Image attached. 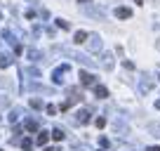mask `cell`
Returning <instances> with one entry per match:
<instances>
[{
    "instance_id": "obj_1",
    "label": "cell",
    "mask_w": 160,
    "mask_h": 151,
    "mask_svg": "<svg viewBox=\"0 0 160 151\" xmlns=\"http://www.w3.org/2000/svg\"><path fill=\"white\" fill-rule=\"evenodd\" d=\"M57 50H61L64 55H68L71 59L80 61V64H85V66H94V61H92V59H90L87 55H80V52H75V50H68V47H57Z\"/></svg>"
},
{
    "instance_id": "obj_2",
    "label": "cell",
    "mask_w": 160,
    "mask_h": 151,
    "mask_svg": "<svg viewBox=\"0 0 160 151\" xmlns=\"http://www.w3.org/2000/svg\"><path fill=\"white\" fill-rule=\"evenodd\" d=\"M87 47H90V52H94V55H99L101 50H104V43H101V38L97 33H92L90 38H87Z\"/></svg>"
},
{
    "instance_id": "obj_3",
    "label": "cell",
    "mask_w": 160,
    "mask_h": 151,
    "mask_svg": "<svg viewBox=\"0 0 160 151\" xmlns=\"http://www.w3.org/2000/svg\"><path fill=\"white\" fill-rule=\"evenodd\" d=\"M68 69H71L68 64H61V66H57V69L52 71V81H54L57 85H61V83H64V73H68Z\"/></svg>"
},
{
    "instance_id": "obj_4",
    "label": "cell",
    "mask_w": 160,
    "mask_h": 151,
    "mask_svg": "<svg viewBox=\"0 0 160 151\" xmlns=\"http://www.w3.org/2000/svg\"><path fill=\"white\" fill-rule=\"evenodd\" d=\"M80 83H82L85 87L97 85V76H94V73H90V71H80Z\"/></svg>"
},
{
    "instance_id": "obj_5",
    "label": "cell",
    "mask_w": 160,
    "mask_h": 151,
    "mask_svg": "<svg viewBox=\"0 0 160 151\" xmlns=\"http://www.w3.org/2000/svg\"><path fill=\"white\" fill-rule=\"evenodd\" d=\"M153 90V78H148V76H144L139 81V92L141 95H148V92Z\"/></svg>"
},
{
    "instance_id": "obj_6",
    "label": "cell",
    "mask_w": 160,
    "mask_h": 151,
    "mask_svg": "<svg viewBox=\"0 0 160 151\" xmlns=\"http://www.w3.org/2000/svg\"><path fill=\"white\" fill-rule=\"evenodd\" d=\"M75 123H80V125L90 123V111H87V109H80L78 113H75Z\"/></svg>"
},
{
    "instance_id": "obj_7",
    "label": "cell",
    "mask_w": 160,
    "mask_h": 151,
    "mask_svg": "<svg viewBox=\"0 0 160 151\" xmlns=\"http://www.w3.org/2000/svg\"><path fill=\"white\" fill-rule=\"evenodd\" d=\"M50 132H45V130H42V132H38V137H35V144H38V146H45L47 144V142H50Z\"/></svg>"
},
{
    "instance_id": "obj_8",
    "label": "cell",
    "mask_w": 160,
    "mask_h": 151,
    "mask_svg": "<svg viewBox=\"0 0 160 151\" xmlns=\"http://www.w3.org/2000/svg\"><path fill=\"white\" fill-rule=\"evenodd\" d=\"M115 17H118V19H130L132 10H130V7H118V10H115Z\"/></svg>"
},
{
    "instance_id": "obj_9",
    "label": "cell",
    "mask_w": 160,
    "mask_h": 151,
    "mask_svg": "<svg viewBox=\"0 0 160 151\" xmlns=\"http://www.w3.org/2000/svg\"><path fill=\"white\" fill-rule=\"evenodd\" d=\"M94 97H99V99H106V97H108V90H106L104 85H94Z\"/></svg>"
},
{
    "instance_id": "obj_10",
    "label": "cell",
    "mask_w": 160,
    "mask_h": 151,
    "mask_svg": "<svg viewBox=\"0 0 160 151\" xmlns=\"http://www.w3.org/2000/svg\"><path fill=\"white\" fill-rule=\"evenodd\" d=\"M87 38H90V35L85 33V31H75V35H73V43H87Z\"/></svg>"
},
{
    "instance_id": "obj_11",
    "label": "cell",
    "mask_w": 160,
    "mask_h": 151,
    "mask_svg": "<svg viewBox=\"0 0 160 151\" xmlns=\"http://www.w3.org/2000/svg\"><path fill=\"white\" fill-rule=\"evenodd\" d=\"M12 57L10 55H5V52H0V66H2V69H7V66H12Z\"/></svg>"
},
{
    "instance_id": "obj_12",
    "label": "cell",
    "mask_w": 160,
    "mask_h": 151,
    "mask_svg": "<svg viewBox=\"0 0 160 151\" xmlns=\"http://www.w3.org/2000/svg\"><path fill=\"white\" fill-rule=\"evenodd\" d=\"M50 135H52V139H54V142H61V139L66 137V132L61 130V128H54V130H52Z\"/></svg>"
},
{
    "instance_id": "obj_13",
    "label": "cell",
    "mask_w": 160,
    "mask_h": 151,
    "mask_svg": "<svg viewBox=\"0 0 160 151\" xmlns=\"http://www.w3.org/2000/svg\"><path fill=\"white\" fill-rule=\"evenodd\" d=\"M28 59L31 61H40V59H42V52L35 50V47H31V50H28Z\"/></svg>"
},
{
    "instance_id": "obj_14",
    "label": "cell",
    "mask_w": 160,
    "mask_h": 151,
    "mask_svg": "<svg viewBox=\"0 0 160 151\" xmlns=\"http://www.w3.org/2000/svg\"><path fill=\"white\" fill-rule=\"evenodd\" d=\"M24 128H26V130H28V132H38V121H33V118H28V121L24 123Z\"/></svg>"
},
{
    "instance_id": "obj_15",
    "label": "cell",
    "mask_w": 160,
    "mask_h": 151,
    "mask_svg": "<svg viewBox=\"0 0 160 151\" xmlns=\"http://www.w3.org/2000/svg\"><path fill=\"white\" fill-rule=\"evenodd\" d=\"M101 64H104V69H113V57L104 55V57H101Z\"/></svg>"
},
{
    "instance_id": "obj_16",
    "label": "cell",
    "mask_w": 160,
    "mask_h": 151,
    "mask_svg": "<svg viewBox=\"0 0 160 151\" xmlns=\"http://www.w3.org/2000/svg\"><path fill=\"white\" fill-rule=\"evenodd\" d=\"M21 149H24V151H31V149H33V139H28V137H26V139H21Z\"/></svg>"
},
{
    "instance_id": "obj_17",
    "label": "cell",
    "mask_w": 160,
    "mask_h": 151,
    "mask_svg": "<svg viewBox=\"0 0 160 151\" xmlns=\"http://www.w3.org/2000/svg\"><path fill=\"white\" fill-rule=\"evenodd\" d=\"M148 132H153L155 137H160V125H158V123H151V125H148Z\"/></svg>"
},
{
    "instance_id": "obj_18",
    "label": "cell",
    "mask_w": 160,
    "mask_h": 151,
    "mask_svg": "<svg viewBox=\"0 0 160 151\" xmlns=\"http://www.w3.org/2000/svg\"><path fill=\"white\" fill-rule=\"evenodd\" d=\"M19 116H21V111H19V109H14V111L10 113V123H17V121H19Z\"/></svg>"
},
{
    "instance_id": "obj_19",
    "label": "cell",
    "mask_w": 160,
    "mask_h": 151,
    "mask_svg": "<svg viewBox=\"0 0 160 151\" xmlns=\"http://www.w3.org/2000/svg\"><path fill=\"white\" fill-rule=\"evenodd\" d=\"M57 26H59V29H64V31L71 29V24H68V21H64V19H57Z\"/></svg>"
},
{
    "instance_id": "obj_20",
    "label": "cell",
    "mask_w": 160,
    "mask_h": 151,
    "mask_svg": "<svg viewBox=\"0 0 160 151\" xmlns=\"http://www.w3.org/2000/svg\"><path fill=\"white\" fill-rule=\"evenodd\" d=\"M26 73H28L33 81H35V78H40V71H38V69H26Z\"/></svg>"
},
{
    "instance_id": "obj_21",
    "label": "cell",
    "mask_w": 160,
    "mask_h": 151,
    "mask_svg": "<svg viewBox=\"0 0 160 151\" xmlns=\"http://www.w3.org/2000/svg\"><path fill=\"white\" fill-rule=\"evenodd\" d=\"M31 106H33V109H42V102L40 99H31Z\"/></svg>"
},
{
    "instance_id": "obj_22",
    "label": "cell",
    "mask_w": 160,
    "mask_h": 151,
    "mask_svg": "<svg viewBox=\"0 0 160 151\" xmlns=\"http://www.w3.org/2000/svg\"><path fill=\"white\" fill-rule=\"evenodd\" d=\"M94 125H97V128H104V125H106V118H101V116H99V118L94 121Z\"/></svg>"
},
{
    "instance_id": "obj_23",
    "label": "cell",
    "mask_w": 160,
    "mask_h": 151,
    "mask_svg": "<svg viewBox=\"0 0 160 151\" xmlns=\"http://www.w3.org/2000/svg\"><path fill=\"white\" fill-rule=\"evenodd\" d=\"M99 144H101V146H104V149H106V146H108V144H111V142H108V139H106V137H99Z\"/></svg>"
},
{
    "instance_id": "obj_24",
    "label": "cell",
    "mask_w": 160,
    "mask_h": 151,
    "mask_svg": "<svg viewBox=\"0 0 160 151\" xmlns=\"http://www.w3.org/2000/svg\"><path fill=\"white\" fill-rule=\"evenodd\" d=\"M47 113H50V116H54V113H57V106L50 104V106H47Z\"/></svg>"
},
{
    "instance_id": "obj_25",
    "label": "cell",
    "mask_w": 160,
    "mask_h": 151,
    "mask_svg": "<svg viewBox=\"0 0 160 151\" xmlns=\"http://www.w3.org/2000/svg\"><path fill=\"white\" fill-rule=\"evenodd\" d=\"M146 151H160V146H148Z\"/></svg>"
},
{
    "instance_id": "obj_26",
    "label": "cell",
    "mask_w": 160,
    "mask_h": 151,
    "mask_svg": "<svg viewBox=\"0 0 160 151\" xmlns=\"http://www.w3.org/2000/svg\"><path fill=\"white\" fill-rule=\"evenodd\" d=\"M155 109H158V111H160V99H158V102H155Z\"/></svg>"
},
{
    "instance_id": "obj_27",
    "label": "cell",
    "mask_w": 160,
    "mask_h": 151,
    "mask_svg": "<svg viewBox=\"0 0 160 151\" xmlns=\"http://www.w3.org/2000/svg\"><path fill=\"white\" fill-rule=\"evenodd\" d=\"M137 5H144V0H137Z\"/></svg>"
},
{
    "instance_id": "obj_28",
    "label": "cell",
    "mask_w": 160,
    "mask_h": 151,
    "mask_svg": "<svg viewBox=\"0 0 160 151\" xmlns=\"http://www.w3.org/2000/svg\"><path fill=\"white\" fill-rule=\"evenodd\" d=\"M42 151H57V149H42Z\"/></svg>"
},
{
    "instance_id": "obj_29",
    "label": "cell",
    "mask_w": 160,
    "mask_h": 151,
    "mask_svg": "<svg viewBox=\"0 0 160 151\" xmlns=\"http://www.w3.org/2000/svg\"><path fill=\"white\" fill-rule=\"evenodd\" d=\"M80 3H92V0H80Z\"/></svg>"
},
{
    "instance_id": "obj_30",
    "label": "cell",
    "mask_w": 160,
    "mask_h": 151,
    "mask_svg": "<svg viewBox=\"0 0 160 151\" xmlns=\"http://www.w3.org/2000/svg\"><path fill=\"white\" fill-rule=\"evenodd\" d=\"M158 78H160V76H158Z\"/></svg>"
},
{
    "instance_id": "obj_31",
    "label": "cell",
    "mask_w": 160,
    "mask_h": 151,
    "mask_svg": "<svg viewBox=\"0 0 160 151\" xmlns=\"http://www.w3.org/2000/svg\"><path fill=\"white\" fill-rule=\"evenodd\" d=\"M0 151H2V149H0Z\"/></svg>"
}]
</instances>
